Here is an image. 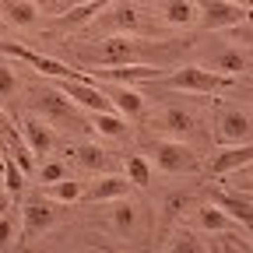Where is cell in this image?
<instances>
[{
  "mask_svg": "<svg viewBox=\"0 0 253 253\" xmlns=\"http://www.w3.org/2000/svg\"><path fill=\"white\" fill-rule=\"evenodd\" d=\"M130 179L126 176H99V183H91L84 190V201H120V197H130Z\"/></svg>",
  "mask_w": 253,
  "mask_h": 253,
  "instance_id": "obj_17",
  "label": "cell"
},
{
  "mask_svg": "<svg viewBox=\"0 0 253 253\" xmlns=\"http://www.w3.org/2000/svg\"><path fill=\"white\" fill-rule=\"evenodd\" d=\"M190 208V197L186 194H169L166 201H162V218H158V232H172V225L183 218V211Z\"/></svg>",
  "mask_w": 253,
  "mask_h": 253,
  "instance_id": "obj_24",
  "label": "cell"
},
{
  "mask_svg": "<svg viewBox=\"0 0 253 253\" xmlns=\"http://www.w3.org/2000/svg\"><path fill=\"white\" fill-rule=\"evenodd\" d=\"M109 4H113V0H84V4H71V11H67V14H60L56 25H60V28L88 25V21H95V14H102Z\"/></svg>",
  "mask_w": 253,
  "mask_h": 253,
  "instance_id": "obj_20",
  "label": "cell"
},
{
  "mask_svg": "<svg viewBox=\"0 0 253 253\" xmlns=\"http://www.w3.org/2000/svg\"><path fill=\"white\" fill-rule=\"evenodd\" d=\"M158 130H166V134H172V137H190V134H197V116L190 113V109H183V106H169V109H162L158 113Z\"/></svg>",
  "mask_w": 253,
  "mask_h": 253,
  "instance_id": "obj_13",
  "label": "cell"
},
{
  "mask_svg": "<svg viewBox=\"0 0 253 253\" xmlns=\"http://www.w3.org/2000/svg\"><path fill=\"white\" fill-rule=\"evenodd\" d=\"M211 253H218V246H214V250H211Z\"/></svg>",
  "mask_w": 253,
  "mask_h": 253,
  "instance_id": "obj_42",
  "label": "cell"
},
{
  "mask_svg": "<svg viewBox=\"0 0 253 253\" xmlns=\"http://www.w3.org/2000/svg\"><path fill=\"white\" fill-rule=\"evenodd\" d=\"M197 225H201L204 232H214V236H229V232L239 229V221H236L225 208H218V204L211 201V204H201V208H197Z\"/></svg>",
  "mask_w": 253,
  "mask_h": 253,
  "instance_id": "obj_15",
  "label": "cell"
},
{
  "mask_svg": "<svg viewBox=\"0 0 253 253\" xmlns=\"http://www.w3.org/2000/svg\"><path fill=\"white\" fill-rule=\"evenodd\" d=\"M99 21H102V28H113L116 36H137L141 32V11L134 4H126V0H113Z\"/></svg>",
  "mask_w": 253,
  "mask_h": 253,
  "instance_id": "obj_12",
  "label": "cell"
},
{
  "mask_svg": "<svg viewBox=\"0 0 253 253\" xmlns=\"http://www.w3.org/2000/svg\"><path fill=\"white\" fill-rule=\"evenodd\" d=\"M232 4H243V7H250V11H253V0H232Z\"/></svg>",
  "mask_w": 253,
  "mask_h": 253,
  "instance_id": "obj_40",
  "label": "cell"
},
{
  "mask_svg": "<svg viewBox=\"0 0 253 253\" xmlns=\"http://www.w3.org/2000/svg\"><path fill=\"white\" fill-rule=\"evenodd\" d=\"M42 194H46L49 201H60V204H74V201L84 197V186H81L78 179H71V176H63V179H56V183H46Z\"/></svg>",
  "mask_w": 253,
  "mask_h": 253,
  "instance_id": "obj_23",
  "label": "cell"
},
{
  "mask_svg": "<svg viewBox=\"0 0 253 253\" xmlns=\"http://www.w3.org/2000/svg\"><path fill=\"white\" fill-rule=\"evenodd\" d=\"M201 11V28L208 32H221V28H236L243 21H253V11L243 4H232V0H194Z\"/></svg>",
  "mask_w": 253,
  "mask_h": 253,
  "instance_id": "obj_6",
  "label": "cell"
},
{
  "mask_svg": "<svg viewBox=\"0 0 253 253\" xmlns=\"http://www.w3.org/2000/svg\"><path fill=\"white\" fill-rule=\"evenodd\" d=\"M14 239V218L11 214H0V250Z\"/></svg>",
  "mask_w": 253,
  "mask_h": 253,
  "instance_id": "obj_33",
  "label": "cell"
},
{
  "mask_svg": "<svg viewBox=\"0 0 253 253\" xmlns=\"http://www.w3.org/2000/svg\"><path fill=\"white\" fill-rule=\"evenodd\" d=\"M113 229L120 236H130L137 229V204L130 197H120L116 201V208H113Z\"/></svg>",
  "mask_w": 253,
  "mask_h": 253,
  "instance_id": "obj_26",
  "label": "cell"
},
{
  "mask_svg": "<svg viewBox=\"0 0 253 253\" xmlns=\"http://www.w3.org/2000/svg\"><path fill=\"white\" fill-rule=\"evenodd\" d=\"M166 253H208V246L194 236V232H186V229H179L176 236H172V243L166 246Z\"/></svg>",
  "mask_w": 253,
  "mask_h": 253,
  "instance_id": "obj_29",
  "label": "cell"
},
{
  "mask_svg": "<svg viewBox=\"0 0 253 253\" xmlns=\"http://www.w3.org/2000/svg\"><path fill=\"white\" fill-rule=\"evenodd\" d=\"M158 14L176 28H190V25L201 21V11H197L194 0H158Z\"/></svg>",
  "mask_w": 253,
  "mask_h": 253,
  "instance_id": "obj_18",
  "label": "cell"
},
{
  "mask_svg": "<svg viewBox=\"0 0 253 253\" xmlns=\"http://www.w3.org/2000/svg\"><path fill=\"white\" fill-rule=\"evenodd\" d=\"M253 162V141H243V144H225L221 151L211 155V176H229V172H239Z\"/></svg>",
  "mask_w": 253,
  "mask_h": 253,
  "instance_id": "obj_11",
  "label": "cell"
},
{
  "mask_svg": "<svg viewBox=\"0 0 253 253\" xmlns=\"http://www.w3.org/2000/svg\"><path fill=\"white\" fill-rule=\"evenodd\" d=\"M109 99H113V109L123 113L126 120H137V116L144 113V95L134 91L130 84H116V88L109 91Z\"/></svg>",
  "mask_w": 253,
  "mask_h": 253,
  "instance_id": "obj_21",
  "label": "cell"
},
{
  "mask_svg": "<svg viewBox=\"0 0 253 253\" xmlns=\"http://www.w3.org/2000/svg\"><path fill=\"white\" fill-rule=\"evenodd\" d=\"M155 84H158V88H172V91H190V95H218V91H229V88L236 84V78L218 74V71H211V67L186 63V67L166 71Z\"/></svg>",
  "mask_w": 253,
  "mask_h": 253,
  "instance_id": "obj_1",
  "label": "cell"
},
{
  "mask_svg": "<svg viewBox=\"0 0 253 253\" xmlns=\"http://www.w3.org/2000/svg\"><path fill=\"white\" fill-rule=\"evenodd\" d=\"M63 176H71V172H67V166H63V162H56V158H49V162L39 166V179H42V186H46V183H56V179H63Z\"/></svg>",
  "mask_w": 253,
  "mask_h": 253,
  "instance_id": "obj_31",
  "label": "cell"
},
{
  "mask_svg": "<svg viewBox=\"0 0 253 253\" xmlns=\"http://www.w3.org/2000/svg\"><path fill=\"white\" fill-rule=\"evenodd\" d=\"M123 169H126V179H130L134 186H141V190L151 183V162H148L144 155H126Z\"/></svg>",
  "mask_w": 253,
  "mask_h": 253,
  "instance_id": "obj_27",
  "label": "cell"
},
{
  "mask_svg": "<svg viewBox=\"0 0 253 253\" xmlns=\"http://www.w3.org/2000/svg\"><path fill=\"white\" fill-rule=\"evenodd\" d=\"M4 208H7V190H0V214H4Z\"/></svg>",
  "mask_w": 253,
  "mask_h": 253,
  "instance_id": "obj_38",
  "label": "cell"
},
{
  "mask_svg": "<svg viewBox=\"0 0 253 253\" xmlns=\"http://www.w3.org/2000/svg\"><path fill=\"white\" fill-rule=\"evenodd\" d=\"M32 106H36V113H39L49 126H67V123L84 126L81 116H78V106H74L60 88H53V84H42V91H36V99H32Z\"/></svg>",
  "mask_w": 253,
  "mask_h": 253,
  "instance_id": "obj_4",
  "label": "cell"
},
{
  "mask_svg": "<svg viewBox=\"0 0 253 253\" xmlns=\"http://www.w3.org/2000/svg\"><path fill=\"white\" fill-rule=\"evenodd\" d=\"M0 53H4V56H11V60L28 63V67H32V71H39L42 78H91V74L71 71L63 60L46 56V53H36V49H28V46H21V42H0Z\"/></svg>",
  "mask_w": 253,
  "mask_h": 253,
  "instance_id": "obj_7",
  "label": "cell"
},
{
  "mask_svg": "<svg viewBox=\"0 0 253 253\" xmlns=\"http://www.w3.org/2000/svg\"><path fill=\"white\" fill-rule=\"evenodd\" d=\"M155 166L162 172H169V176H179V172H197L201 158H197V151L190 148L186 141L162 137V141H155Z\"/></svg>",
  "mask_w": 253,
  "mask_h": 253,
  "instance_id": "obj_5",
  "label": "cell"
},
{
  "mask_svg": "<svg viewBox=\"0 0 253 253\" xmlns=\"http://www.w3.org/2000/svg\"><path fill=\"white\" fill-rule=\"evenodd\" d=\"M144 42L137 36H109L99 46L84 49V60L95 63V67H123V63H137Z\"/></svg>",
  "mask_w": 253,
  "mask_h": 253,
  "instance_id": "obj_2",
  "label": "cell"
},
{
  "mask_svg": "<svg viewBox=\"0 0 253 253\" xmlns=\"http://www.w3.org/2000/svg\"><path fill=\"white\" fill-rule=\"evenodd\" d=\"M166 71L151 67V63H123V67H99L91 74V81H113V84H134V81H148L155 84Z\"/></svg>",
  "mask_w": 253,
  "mask_h": 253,
  "instance_id": "obj_9",
  "label": "cell"
},
{
  "mask_svg": "<svg viewBox=\"0 0 253 253\" xmlns=\"http://www.w3.org/2000/svg\"><path fill=\"white\" fill-rule=\"evenodd\" d=\"M53 88H60L67 99L84 109V113H109L113 109V99L109 91H102L91 78H53Z\"/></svg>",
  "mask_w": 253,
  "mask_h": 253,
  "instance_id": "obj_3",
  "label": "cell"
},
{
  "mask_svg": "<svg viewBox=\"0 0 253 253\" xmlns=\"http://www.w3.org/2000/svg\"><path fill=\"white\" fill-rule=\"evenodd\" d=\"M18 134H21V141L28 144V151L39 155V158L53 155V148H56V130H53V126H49L42 116H25Z\"/></svg>",
  "mask_w": 253,
  "mask_h": 253,
  "instance_id": "obj_10",
  "label": "cell"
},
{
  "mask_svg": "<svg viewBox=\"0 0 253 253\" xmlns=\"http://www.w3.org/2000/svg\"><path fill=\"white\" fill-rule=\"evenodd\" d=\"M21 221H25V225H21V236H25V239L53 229V221H56L53 204H46V201H28V204L21 208Z\"/></svg>",
  "mask_w": 253,
  "mask_h": 253,
  "instance_id": "obj_14",
  "label": "cell"
},
{
  "mask_svg": "<svg viewBox=\"0 0 253 253\" xmlns=\"http://www.w3.org/2000/svg\"><path fill=\"white\" fill-rule=\"evenodd\" d=\"M229 239L243 250V253H253V236L246 232V229H236V232H229Z\"/></svg>",
  "mask_w": 253,
  "mask_h": 253,
  "instance_id": "obj_34",
  "label": "cell"
},
{
  "mask_svg": "<svg viewBox=\"0 0 253 253\" xmlns=\"http://www.w3.org/2000/svg\"><path fill=\"white\" fill-rule=\"evenodd\" d=\"M232 42H239V46L253 49V21H243V25H236V28H232Z\"/></svg>",
  "mask_w": 253,
  "mask_h": 253,
  "instance_id": "obj_32",
  "label": "cell"
},
{
  "mask_svg": "<svg viewBox=\"0 0 253 253\" xmlns=\"http://www.w3.org/2000/svg\"><path fill=\"white\" fill-rule=\"evenodd\" d=\"M0 169H4V190H7V197H18L21 190H25V172H21V166L14 162V158H0Z\"/></svg>",
  "mask_w": 253,
  "mask_h": 253,
  "instance_id": "obj_28",
  "label": "cell"
},
{
  "mask_svg": "<svg viewBox=\"0 0 253 253\" xmlns=\"http://www.w3.org/2000/svg\"><path fill=\"white\" fill-rule=\"evenodd\" d=\"M71 155H74V162L81 169H88V172H106V166H109V158H106V151L99 144H78Z\"/></svg>",
  "mask_w": 253,
  "mask_h": 253,
  "instance_id": "obj_25",
  "label": "cell"
},
{
  "mask_svg": "<svg viewBox=\"0 0 253 253\" xmlns=\"http://www.w3.org/2000/svg\"><path fill=\"white\" fill-rule=\"evenodd\" d=\"M4 18L18 28H32L39 21V4L36 0H4Z\"/></svg>",
  "mask_w": 253,
  "mask_h": 253,
  "instance_id": "obj_22",
  "label": "cell"
},
{
  "mask_svg": "<svg viewBox=\"0 0 253 253\" xmlns=\"http://www.w3.org/2000/svg\"><path fill=\"white\" fill-rule=\"evenodd\" d=\"M239 172H243V176H246V179H253V162H250V166H246V169H239Z\"/></svg>",
  "mask_w": 253,
  "mask_h": 253,
  "instance_id": "obj_39",
  "label": "cell"
},
{
  "mask_svg": "<svg viewBox=\"0 0 253 253\" xmlns=\"http://www.w3.org/2000/svg\"><path fill=\"white\" fill-rule=\"evenodd\" d=\"M208 67L218 71V74L239 78L243 71H250V53H246V46H225V49H218V53L208 60Z\"/></svg>",
  "mask_w": 253,
  "mask_h": 253,
  "instance_id": "obj_16",
  "label": "cell"
},
{
  "mask_svg": "<svg viewBox=\"0 0 253 253\" xmlns=\"http://www.w3.org/2000/svg\"><path fill=\"white\" fill-rule=\"evenodd\" d=\"M236 194H243V197H253V179L239 176V183H236Z\"/></svg>",
  "mask_w": 253,
  "mask_h": 253,
  "instance_id": "obj_36",
  "label": "cell"
},
{
  "mask_svg": "<svg viewBox=\"0 0 253 253\" xmlns=\"http://www.w3.org/2000/svg\"><path fill=\"white\" fill-rule=\"evenodd\" d=\"M11 137H14V130H11V120H7V113L4 109H0V144H11Z\"/></svg>",
  "mask_w": 253,
  "mask_h": 253,
  "instance_id": "obj_35",
  "label": "cell"
},
{
  "mask_svg": "<svg viewBox=\"0 0 253 253\" xmlns=\"http://www.w3.org/2000/svg\"><path fill=\"white\" fill-rule=\"evenodd\" d=\"M14 95H18V74H14V67L0 63V102H11Z\"/></svg>",
  "mask_w": 253,
  "mask_h": 253,
  "instance_id": "obj_30",
  "label": "cell"
},
{
  "mask_svg": "<svg viewBox=\"0 0 253 253\" xmlns=\"http://www.w3.org/2000/svg\"><path fill=\"white\" fill-rule=\"evenodd\" d=\"M91 120H88V126L99 137H113V141H120V137H126L130 134V123H126V116L123 113H116V109H109V113H88Z\"/></svg>",
  "mask_w": 253,
  "mask_h": 253,
  "instance_id": "obj_19",
  "label": "cell"
},
{
  "mask_svg": "<svg viewBox=\"0 0 253 253\" xmlns=\"http://www.w3.org/2000/svg\"><path fill=\"white\" fill-rule=\"evenodd\" d=\"M253 137V120L243 109H218L214 116V141L225 148V144H243Z\"/></svg>",
  "mask_w": 253,
  "mask_h": 253,
  "instance_id": "obj_8",
  "label": "cell"
},
{
  "mask_svg": "<svg viewBox=\"0 0 253 253\" xmlns=\"http://www.w3.org/2000/svg\"><path fill=\"white\" fill-rule=\"evenodd\" d=\"M218 253H243V250H239L232 239H225V243H218Z\"/></svg>",
  "mask_w": 253,
  "mask_h": 253,
  "instance_id": "obj_37",
  "label": "cell"
},
{
  "mask_svg": "<svg viewBox=\"0 0 253 253\" xmlns=\"http://www.w3.org/2000/svg\"><path fill=\"white\" fill-rule=\"evenodd\" d=\"M71 4H84V0H71Z\"/></svg>",
  "mask_w": 253,
  "mask_h": 253,
  "instance_id": "obj_41",
  "label": "cell"
}]
</instances>
